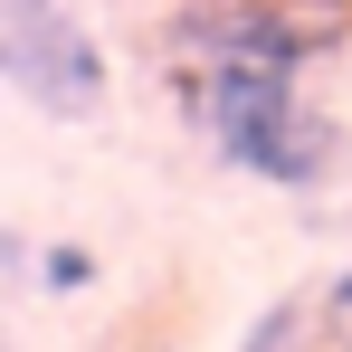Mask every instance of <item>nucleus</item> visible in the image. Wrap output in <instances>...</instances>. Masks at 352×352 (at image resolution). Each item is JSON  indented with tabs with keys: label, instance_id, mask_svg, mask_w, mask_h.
Instances as JSON below:
<instances>
[{
	"label": "nucleus",
	"instance_id": "obj_1",
	"mask_svg": "<svg viewBox=\"0 0 352 352\" xmlns=\"http://www.w3.org/2000/svg\"><path fill=\"white\" fill-rule=\"evenodd\" d=\"M190 105L210 124L219 162L276 181V190H314V181L333 172V124L295 96V58H248V48H229V58L200 67Z\"/></svg>",
	"mask_w": 352,
	"mask_h": 352
},
{
	"label": "nucleus",
	"instance_id": "obj_3",
	"mask_svg": "<svg viewBox=\"0 0 352 352\" xmlns=\"http://www.w3.org/2000/svg\"><path fill=\"white\" fill-rule=\"evenodd\" d=\"M305 324H314V305L286 295V305H267V314H257V333H248L238 352H305Z\"/></svg>",
	"mask_w": 352,
	"mask_h": 352
},
{
	"label": "nucleus",
	"instance_id": "obj_4",
	"mask_svg": "<svg viewBox=\"0 0 352 352\" xmlns=\"http://www.w3.org/2000/svg\"><path fill=\"white\" fill-rule=\"evenodd\" d=\"M38 276H48L58 295H76V286H96V257H86V248H48V257H38Z\"/></svg>",
	"mask_w": 352,
	"mask_h": 352
},
{
	"label": "nucleus",
	"instance_id": "obj_2",
	"mask_svg": "<svg viewBox=\"0 0 352 352\" xmlns=\"http://www.w3.org/2000/svg\"><path fill=\"white\" fill-rule=\"evenodd\" d=\"M0 76L58 124L105 115V86H115L76 0H0Z\"/></svg>",
	"mask_w": 352,
	"mask_h": 352
},
{
	"label": "nucleus",
	"instance_id": "obj_5",
	"mask_svg": "<svg viewBox=\"0 0 352 352\" xmlns=\"http://www.w3.org/2000/svg\"><path fill=\"white\" fill-rule=\"evenodd\" d=\"M324 333L352 352V276H333V286H324Z\"/></svg>",
	"mask_w": 352,
	"mask_h": 352
}]
</instances>
